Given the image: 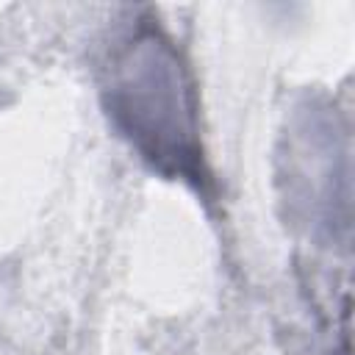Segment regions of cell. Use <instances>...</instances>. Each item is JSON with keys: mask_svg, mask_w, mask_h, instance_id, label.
I'll return each mask as SVG.
<instances>
[{"mask_svg": "<svg viewBox=\"0 0 355 355\" xmlns=\"http://www.w3.org/2000/svg\"><path fill=\"white\" fill-rule=\"evenodd\" d=\"M111 108L139 150L161 169L197 178L194 111L180 64L166 42L141 36L133 42L111 83Z\"/></svg>", "mask_w": 355, "mask_h": 355, "instance_id": "cell-1", "label": "cell"}]
</instances>
